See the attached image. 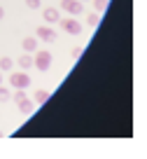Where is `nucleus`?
I'll return each instance as SVG.
<instances>
[{
	"mask_svg": "<svg viewBox=\"0 0 147 159\" xmlns=\"http://www.w3.org/2000/svg\"><path fill=\"white\" fill-rule=\"evenodd\" d=\"M82 2H84V0H82Z\"/></svg>",
	"mask_w": 147,
	"mask_h": 159,
	"instance_id": "21",
	"label": "nucleus"
},
{
	"mask_svg": "<svg viewBox=\"0 0 147 159\" xmlns=\"http://www.w3.org/2000/svg\"><path fill=\"white\" fill-rule=\"evenodd\" d=\"M21 47H24V52H38V35L35 38H24Z\"/></svg>",
	"mask_w": 147,
	"mask_h": 159,
	"instance_id": "7",
	"label": "nucleus"
},
{
	"mask_svg": "<svg viewBox=\"0 0 147 159\" xmlns=\"http://www.w3.org/2000/svg\"><path fill=\"white\" fill-rule=\"evenodd\" d=\"M16 63H19V68H30V66H35V61L30 59V52H26V54L19 56V61H16Z\"/></svg>",
	"mask_w": 147,
	"mask_h": 159,
	"instance_id": "9",
	"label": "nucleus"
},
{
	"mask_svg": "<svg viewBox=\"0 0 147 159\" xmlns=\"http://www.w3.org/2000/svg\"><path fill=\"white\" fill-rule=\"evenodd\" d=\"M79 54H82V47H73V59H77Z\"/></svg>",
	"mask_w": 147,
	"mask_h": 159,
	"instance_id": "17",
	"label": "nucleus"
},
{
	"mask_svg": "<svg viewBox=\"0 0 147 159\" xmlns=\"http://www.w3.org/2000/svg\"><path fill=\"white\" fill-rule=\"evenodd\" d=\"M0 136H2V131H0Z\"/></svg>",
	"mask_w": 147,
	"mask_h": 159,
	"instance_id": "20",
	"label": "nucleus"
},
{
	"mask_svg": "<svg viewBox=\"0 0 147 159\" xmlns=\"http://www.w3.org/2000/svg\"><path fill=\"white\" fill-rule=\"evenodd\" d=\"M12 66H14V61H12L10 56H2V59H0V70H10Z\"/></svg>",
	"mask_w": 147,
	"mask_h": 159,
	"instance_id": "14",
	"label": "nucleus"
},
{
	"mask_svg": "<svg viewBox=\"0 0 147 159\" xmlns=\"http://www.w3.org/2000/svg\"><path fill=\"white\" fill-rule=\"evenodd\" d=\"M35 35H38V40H44V42H54L56 40V30L49 28V26H40V28L35 30Z\"/></svg>",
	"mask_w": 147,
	"mask_h": 159,
	"instance_id": "5",
	"label": "nucleus"
},
{
	"mask_svg": "<svg viewBox=\"0 0 147 159\" xmlns=\"http://www.w3.org/2000/svg\"><path fill=\"white\" fill-rule=\"evenodd\" d=\"M26 5H28L30 10H40V0H26Z\"/></svg>",
	"mask_w": 147,
	"mask_h": 159,
	"instance_id": "16",
	"label": "nucleus"
},
{
	"mask_svg": "<svg viewBox=\"0 0 147 159\" xmlns=\"http://www.w3.org/2000/svg\"><path fill=\"white\" fill-rule=\"evenodd\" d=\"M0 84H2V70H0Z\"/></svg>",
	"mask_w": 147,
	"mask_h": 159,
	"instance_id": "19",
	"label": "nucleus"
},
{
	"mask_svg": "<svg viewBox=\"0 0 147 159\" xmlns=\"http://www.w3.org/2000/svg\"><path fill=\"white\" fill-rule=\"evenodd\" d=\"M59 26L65 30V33H70V35H79V33L84 30V28H82V24H79L75 16H68V19H59Z\"/></svg>",
	"mask_w": 147,
	"mask_h": 159,
	"instance_id": "3",
	"label": "nucleus"
},
{
	"mask_svg": "<svg viewBox=\"0 0 147 159\" xmlns=\"http://www.w3.org/2000/svg\"><path fill=\"white\" fill-rule=\"evenodd\" d=\"M26 98H28V96H26V89H16L14 94H12V101H14L16 105H19V103H24Z\"/></svg>",
	"mask_w": 147,
	"mask_h": 159,
	"instance_id": "11",
	"label": "nucleus"
},
{
	"mask_svg": "<svg viewBox=\"0 0 147 159\" xmlns=\"http://www.w3.org/2000/svg\"><path fill=\"white\" fill-rule=\"evenodd\" d=\"M33 98H35V103H38V105H42V103H47V101H49V91L47 89H38Z\"/></svg>",
	"mask_w": 147,
	"mask_h": 159,
	"instance_id": "10",
	"label": "nucleus"
},
{
	"mask_svg": "<svg viewBox=\"0 0 147 159\" xmlns=\"http://www.w3.org/2000/svg\"><path fill=\"white\" fill-rule=\"evenodd\" d=\"M108 2L110 0H93V10L96 12H105L108 10Z\"/></svg>",
	"mask_w": 147,
	"mask_h": 159,
	"instance_id": "12",
	"label": "nucleus"
},
{
	"mask_svg": "<svg viewBox=\"0 0 147 159\" xmlns=\"http://www.w3.org/2000/svg\"><path fill=\"white\" fill-rule=\"evenodd\" d=\"M10 98H12L10 89H7V87H0V103H5V101H10Z\"/></svg>",
	"mask_w": 147,
	"mask_h": 159,
	"instance_id": "15",
	"label": "nucleus"
},
{
	"mask_svg": "<svg viewBox=\"0 0 147 159\" xmlns=\"http://www.w3.org/2000/svg\"><path fill=\"white\" fill-rule=\"evenodd\" d=\"M98 21H100V12H91V14L87 16V24L89 26H98Z\"/></svg>",
	"mask_w": 147,
	"mask_h": 159,
	"instance_id": "13",
	"label": "nucleus"
},
{
	"mask_svg": "<svg viewBox=\"0 0 147 159\" xmlns=\"http://www.w3.org/2000/svg\"><path fill=\"white\" fill-rule=\"evenodd\" d=\"M42 16H44V21H47V24H59L61 12L56 10V7H47V10L42 12Z\"/></svg>",
	"mask_w": 147,
	"mask_h": 159,
	"instance_id": "6",
	"label": "nucleus"
},
{
	"mask_svg": "<svg viewBox=\"0 0 147 159\" xmlns=\"http://www.w3.org/2000/svg\"><path fill=\"white\" fill-rule=\"evenodd\" d=\"M33 61H35V68H38L40 73H47L49 66H51V54H49V49H38Z\"/></svg>",
	"mask_w": 147,
	"mask_h": 159,
	"instance_id": "2",
	"label": "nucleus"
},
{
	"mask_svg": "<svg viewBox=\"0 0 147 159\" xmlns=\"http://www.w3.org/2000/svg\"><path fill=\"white\" fill-rule=\"evenodd\" d=\"M19 110H21L24 115H33V112H35V101L26 98L24 103H19Z\"/></svg>",
	"mask_w": 147,
	"mask_h": 159,
	"instance_id": "8",
	"label": "nucleus"
},
{
	"mask_svg": "<svg viewBox=\"0 0 147 159\" xmlns=\"http://www.w3.org/2000/svg\"><path fill=\"white\" fill-rule=\"evenodd\" d=\"M10 84L16 87V89H28L30 87V75L24 73V70H14V73H10Z\"/></svg>",
	"mask_w": 147,
	"mask_h": 159,
	"instance_id": "1",
	"label": "nucleus"
},
{
	"mask_svg": "<svg viewBox=\"0 0 147 159\" xmlns=\"http://www.w3.org/2000/svg\"><path fill=\"white\" fill-rule=\"evenodd\" d=\"M61 10L73 16H79L84 12V5H82V0H61Z\"/></svg>",
	"mask_w": 147,
	"mask_h": 159,
	"instance_id": "4",
	"label": "nucleus"
},
{
	"mask_svg": "<svg viewBox=\"0 0 147 159\" xmlns=\"http://www.w3.org/2000/svg\"><path fill=\"white\" fill-rule=\"evenodd\" d=\"M2 16H5V10H2V7H0V19H2Z\"/></svg>",
	"mask_w": 147,
	"mask_h": 159,
	"instance_id": "18",
	"label": "nucleus"
}]
</instances>
